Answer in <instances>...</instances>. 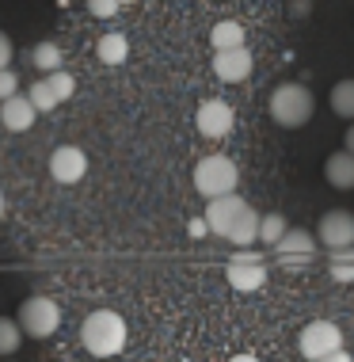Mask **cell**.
Instances as JSON below:
<instances>
[{"instance_id": "obj_1", "label": "cell", "mask_w": 354, "mask_h": 362, "mask_svg": "<svg viewBox=\"0 0 354 362\" xmlns=\"http://www.w3.org/2000/svg\"><path fill=\"white\" fill-rule=\"evenodd\" d=\"M206 225H210L213 237L236 244V248H252L255 237H259V214H255L240 194H221V199H210L206 206Z\"/></svg>"}, {"instance_id": "obj_2", "label": "cell", "mask_w": 354, "mask_h": 362, "mask_svg": "<svg viewBox=\"0 0 354 362\" xmlns=\"http://www.w3.org/2000/svg\"><path fill=\"white\" fill-rule=\"evenodd\" d=\"M81 344L88 355L95 358H111L126 347V320L114 309H95L84 317L81 325Z\"/></svg>"}, {"instance_id": "obj_3", "label": "cell", "mask_w": 354, "mask_h": 362, "mask_svg": "<svg viewBox=\"0 0 354 362\" xmlns=\"http://www.w3.org/2000/svg\"><path fill=\"white\" fill-rule=\"evenodd\" d=\"M267 111H271V119L278 122L282 130H301V126L312 119V111H317V100H312V92L305 84L286 81V84H278L271 92Z\"/></svg>"}, {"instance_id": "obj_4", "label": "cell", "mask_w": 354, "mask_h": 362, "mask_svg": "<svg viewBox=\"0 0 354 362\" xmlns=\"http://www.w3.org/2000/svg\"><path fill=\"white\" fill-rule=\"evenodd\" d=\"M236 183H240V168H236L232 156L225 153H210L194 164V191L202 199H221V194H232Z\"/></svg>"}, {"instance_id": "obj_5", "label": "cell", "mask_w": 354, "mask_h": 362, "mask_svg": "<svg viewBox=\"0 0 354 362\" xmlns=\"http://www.w3.org/2000/svg\"><path fill=\"white\" fill-rule=\"evenodd\" d=\"M19 328H23V336L31 339H50L57 325H61V309H57L54 298H46V293H35V298H27L23 305H19Z\"/></svg>"}, {"instance_id": "obj_6", "label": "cell", "mask_w": 354, "mask_h": 362, "mask_svg": "<svg viewBox=\"0 0 354 362\" xmlns=\"http://www.w3.org/2000/svg\"><path fill=\"white\" fill-rule=\"evenodd\" d=\"M225 279H229L232 290L255 293V290L267 286V259H263L259 252H252V248H240L229 259V267H225Z\"/></svg>"}, {"instance_id": "obj_7", "label": "cell", "mask_w": 354, "mask_h": 362, "mask_svg": "<svg viewBox=\"0 0 354 362\" xmlns=\"http://www.w3.org/2000/svg\"><path fill=\"white\" fill-rule=\"evenodd\" d=\"M317 248H320V240L312 237L309 229H286L282 233V240L274 244V259L282 263L286 271H305L312 259H317Z\"/></svg>"}, {"instance_id": "obj_8", "label": "cell", "mask_w": 354, "mask_h": 362, "mask_svg": "<svg viewBox=\"0 0 354 362\" xmlns=\"http://www.w3.org/2000/svg\"><path fill=\"white\" fill-rule=\"evenodd\" d=\"M297 347L309 362H317V358L343 347V328L336 325V320H309V325L301 328V336H297Z\"/></svg>"}, {"instance_id": "obj_9", "label": "cell", "mask_w": 354, "mask_h": 362, "mask_svg": "<svg viewBox=\"0 0 354 362\" xmlns=\"http://www.w3.org/2000/svg\"><path fill=\"white\" fill-rule=\"evenodd\" d=\"M317 240L328 252H347L354 248V214L350 210H328L317 225Z\"/></svg>"}, {"instance_id": "obj_10", "label": "cell", "mask_w": 354, "mask_h": 362, "mask_svg": "<svg viewBox=\"0 0 354 362\" xmlns=\"http://www.w3.org/2000/svg\"><path fill=\"white\" fill-rule=\"evenodd\" d=\"M194 126H199V134L202 138H210V141H221V138H229L232 134V126H236V111L225 100H206L199 111H194Z\"/></svg>"}, {"instance_id": "obj_11", "label": "cell", "mask_w": 354, "mask_h": 362, "mask_svg": "<svg viewBox=\"0 0 354 362\" xmlns=\"http://www.w3.org/2000/svg\"><path fill=\"white\" fill-rule=\"evenodd\" d=\"M255 62H252V50L248 46H232V50H213V73L218 81L225 84H244L252 76Z\"/></svg>"}, {"instance_id": "obj_12", "label": "cell", "mask_w": 354, "mask_h": 362, "mask_svg": "<svg viewBox=\"0 0 354 362\" xmlns=\"http://www.w3.org/2000/svg\"><path fill=\"white\" fill-rule=\"evenodd\" d=\"M88 172V156L84 149H76V145H57L50 153V175L57 183H65V187H73V183H81Z\"/></svg>"}, {"instance_id": "obj_13", "label": "cell", "mask_w": 354, "mask_h": 362, "mask_svg": "<svg viewBox=\"0 0 354 362\" xmlns=\"http://www.w3.org/2000/svg\"><path fill=\"white\" fill-rule=\"evenodd\" d=\"M35 103L27 100V95H8V100H0V130L8 134H27L35 126Z\"/></svg>"}, {"instance_id": "obj_14", "label": "cell", "mask_w": 354, "mask_h": 362, "mask_svg": "<svg viewBox=\"0 0 354 362\" xmlns=\"http://www.w3.org/2000/svg\"><path fill=\"white\" fill-rule=\"evenodd\" d=\"M324 180L336 191H354V153H347V149L331 153L324 160Z\"/></svg>"}, {"instance_id": "obj_15", "label": "cell", "mask_w": 354, "mask_h": 362, "mask_svg": "<svg viewBox=\"0 0 354 362\" xmlns=\"http://www.w3.org/2000/svg\"><path fill=\"white\" fill-rule=\"evenodd\" d=\"M95 57H100L103 65H122L126 57H130V42H126V35L107 31L100 42H95Z\"/></svg>"}, {"instance_id": "obj_16", "label": "cell", "mask_w": 354, "mask_h": 362, "mask_svg": "<svg viewBox=\"0 0 354 362\" xmlns=\"http://www.w3.org/2000/svg\"><path fill=\"white\" fill-rule=\"evenodd\" d=\"M244 27L236 23V19H221V23H213L210 31V46L213 50H232V46H244Z\"/></svg>"}, {"instance_id": "obj_17", "label": "cell", "mask_w": 354, "mask_h": 362, "mask_svg": "<svg viewBox=\"0 0 354 362\" xmlns=\"http://www.w3.org/2000/svg\"><path fill=\"white\" fill-rule=\"evenodd\" d=\"M61 62H65V54H61V46H57V42H35L31 46V65L38 73L61 69Z\"/></svg>"}, {"instance_id": "obj_18", "label": "cell", "mask_w": 354, "mask_h": 362, "mask_svg": "<svg viewBox=\"0 0 354 362\" xmlns=\"http://www.w3.org/2000/svg\"><path fill=\"white\" fill-rule=\"evenodd\" d=\"M290 225H286V218H282L278 210L274 214H263L259 218V237H255V244H263V248H274V244L282 240V233H286Z\"/></svg>"}, {"instance_id": "obj_19", "label": "cell", "mask_w": 354, "mask_h": 362, "mask_svg": "<svg viewBox=\"0 0 354 362\" xmlns=\"http://www.w3.org/2000/svg\"><path fill=\"white\" fill-rule=\"evenodd\" d=\"M331 111H336L339 119L354 122V76H347V81H339L331 88Z\"/></svg>"}, {"instance_id": "obj_20", "label": "cell", "mask_w": 354, "mask_h": 362, "mask_svg": "<svg viewBox=\"0 0 354 362\" xmlns=\"http://www.w3.org/2000/svg\"><path fill=\"white\" fill-rule=\"evenodd\" d=\"M19 344H23V328L12 317H0V355H16Z\"/></svg>"}, {"instance_id": "obj_21", "label": "cell", "mask_w": 354, "mask_h": 362, "mask_svg": "<svg viewBox=\"0 0 354 362\" xmlns=\"http://www.w3.org/2000/svg\"><path fill=\"white\" fill-rule=\"evenodd\" d=\"M354 248L347 252H331V263H328V275L336 279V282H350L354 286V256H350Z\"/></svg>"}, {"instance_id": "obj_22", "label": "cell", "mask_w": 354, "mask_h": 362, "mask_svg": "<svg viewBox=\"0 0 354 362\" xmlns=\"http://www.w3.org/2000/svg\"><path fill=\"white\" fill-rule=\"evenodd\" d=\"M27 100L35 103V111H38V115H42V111H54V107H57V95H54L50 81H35V84H31V92H27Z\"/></svg>"}, {"instance_id": "obj_23", "label": "cell", "mask_w": 354, "mask_h": 362, "mask_svg": "<svg viewBox=\"0 0 354 362\" xmlns=\"http://www.w3.org/2000/svg\"><path fill=\"white\" fill-rule=\"evenodd\" d=\"M46 81H50L54 95H57V103H65L69 95L76 92V81H73V73H65V69H54V73H46Z\"/></svg>"}, {"instance_id": "obj_24", "label": "cell", "mask_w": 354, "mask_h": 362, "mask_svg": "<svg viewBox=\"0 0 354 362\" xmlns=\"http://www.w3.org/2000/svg\"><path fill=\"white\" fill-rule=\"evenodd\" d=\"M84 4H88V12H92L95 19H111L118 8H122L118 0H84Z\"/></svg>"}, {"instance_id": "obj_25", "label": "cell", "mask_w": 354, "mask_h": 362, "mask_svg": "<svg viewBox=\"0 0 354 362\" xmlns=\"http://www.w3.org/2000/svg\"><path fill=\"white\" fill-rule=\"evenodd\" d=\"M16 92H19V76L12 69H0V100H8Z\"/></svg>"}, {"instance_id": "obj_26", "label": "cell", "mask_w": 354, "mask_h": 362, "mask_svg": "<svg viewBox=\"0 0 354 362\" xmlns=\"http://www.w3.org/2000/svg\"><path fill=\"white\" fill-rule=\"evenodd\" d=\"M8 62H12V38L0 31V69H8Z\"/></svg>"}, {"instance_id": "obj_27", "label": "cell", "mask_w": 354, "mask_h": 362, "mask_svg": "<svg viewBox=\"0 0 354 362\" xmlns=\"http://www.w3.org/2000/svg\"><path fill=\"white\" fill-rule=\"evenodd\" d=\"M206 233H210V225H206V218H194V221H191V237L199 240V237H206Z\"/></svg>"}, {"instance_id": "obj_28", "label": "cell", "mask_w": 354, "mask_h": 362, "mask_svg": "<svg viewBox=\"0 0 354 362\" xmlns=\"http://www.w3.org/2000/svg\"><path fill=\"white\" fill-rule=\"evenodd\" d=\"M317 362H354V358L339 347V351H331V355H324V358H317Z\"/></svg>"}, {"instance_id": "obj_29", "label": "cell", "mask_w": 354, "mask_h": 362, "mask_svg": "<svg viewBox=\"0 0 354 362\" xmlns=\"http://www.w3.org/2000/svg\"><path fill=\"white\" fill-rule=\"evenodd\" d=\"M343 149H347V153H354V122L347 126V138H343Z\"/></svg>"}, {"instance_id": "obj_30", "label": "cell", "mask_w": 354, "mask_h": 362, "mask_svg": "<svg viewBox=\"0 0 354 362\" xmlns=\"http://www.w3.org/2000/svg\"><path fill=\"white\" fill-rule=\"evenodd\" d=\"M229 362H259V358H255V355H248V351H244V355H232Z\"/></svg>"}, {"instance_id": "obj_31", "label": "cell", "mask_w": 354, "mask_h": 362, "mask_svg": "<svg viewBox=\"0 0 354 362\" xmlns=\"http://www.w3.org/2000/svg\"><path fill=\"white\" fill-rule=\"evenodd\" d=\"M0 218H4V194H0Z\"/></svg>"}, {"instance_id": "obj_32", "label": "cell", "mask_w": 354, "mask_h": 362, "mask_svg": "<svg viewBox=\"0 0 354 362\" xmlns=\"http://www.w3.org/2000/svg\"><path fill=\"white\" fill-rule=\"evenodd\" d=\"M118 4H134V0H118Z\"/></svg>"}]
</instances>
